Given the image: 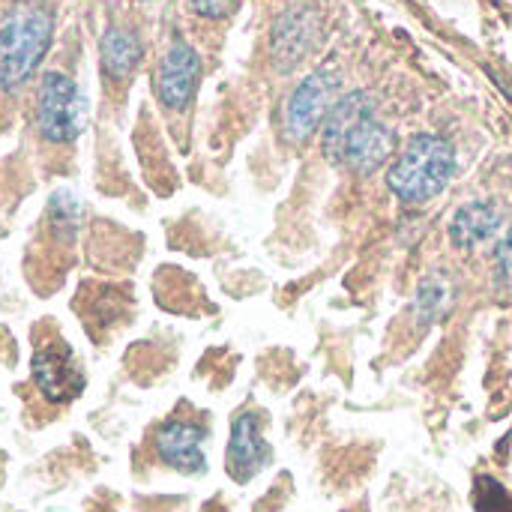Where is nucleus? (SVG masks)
<instances>
[{
	"label": "nucleus",
	"instance_id": "1",
	"mask_svg": "<svg viewBox=\"0 0 512 512\" xmlns=\"http://www.w3.org/2000/svg\"><path fill=\"white\" fill-rule=\"evenodd\" d=\"M321 144L333 165L354 174H372L396 150V132L384 120H378L372 96L354 90L336 99V105L330 108Z\"/></svg>",
	"mask_w": 512,
	"mask_h": 512
},
{
	"label": "nucleus",
	"instance_id": "2",
	"mask_svg": "<svg viewBox=\"0 0 512 512\" xmlns=\"http://www.w3.org/2000/svg\"><path fill=\"white\" fill-rule=\"evenodd\" d=\"M456 174V150L447 138L423 132L408 141L387 171V186L405 204H426L441 195Z\"/></svg>",
	"mask_w": 512,
	"mask_h": 512
},
{
	"label": "nucleus",
	"instance_id": "3",
	"mask_svg": "<svg viewBox=\"0 0 512 512\" xmlns=\"http://www.w3.org/2000/svg\"><path fill=\"white\" fill-rule=\"evenodd\" d=\"M51 42V15L42 6L15 9L0 27V90H21Z\"/></svg>",
	"mask_w": 512,
	"mask_h": 512
},
{
	"label": "nucleus",
	"instance_id": "4",
	"mask_svg": "<svg viewBox=\"0 0 512 512\" xmlns=\"http://www.w3.org/2000/svg\"><path fill=\"white\" fill-rule=\"evenodd\" d=\"M339 75L333 69H315L306 75L285 105V135L294 144L309 141L336 105Z\"/></svg>",
	"mask_w": 512,
	"mask_h": 512
},
{
	"label": "nucleus",
	"instance_id": "5",
	"mask_svg": "<svg viewBox=\"0 0 512 512\" xmlns=\"http://www.w3.org/2000/svg\"><path fill=\"white\" fill-rule=\"evenodd\" d=\"M84 120V102L72 78L60 72H45L39 87V105H36V123L42 138L54 144H66L81 132Z\"/></svg>",
	"mask_w": 512,
	"mask_h": 512
},
{
	"label": "nucleus",
	"instance_id": "6",
	"mask_svg": "<svg viewBox=\"0 0 512 512\" xmlns=\"http://www.w3.org/2000/svg\"><path fill=\"white\" fill-rule=\"evenodd\" d=\"M201 81V57L198 51L183 42L174 39L171 48L165 51L159 69H156V93L162 99V105L180 111L189 105V99L195 96V87Z\"/></svg>",
	"mask_w": 512,
	"mask_h": 512
},
{
	"label": "nucleus",
	"instance_id": "7",
	"mask_svg": "<svg viewBox=\"0 0 512 512\" xmlns=\"http://www.w3.org/2000/svg\"><path fill=\"white\" fill-rule=\"evenodd\" d=\"M273 459L270 444L261 435V420L252 411H243L240 417H234L231 426V441H228V456H225V468L231 474L234 483H249L255 480Z\"/></svg>",
	"mask_w": 512,
	"mask_h": 512
},
{
	"label": "nucleus",
	"instance_id": "8",
	"mask_svg": "<svg viewBox=\"0 0 512 512\" xmlns=\"http://www.w3.org/2000/svg\"><path fill=\"white\" fill-rule=\"evenodd\" d=\"M318 36V15L306 6H294L282 12L273 24V63L279 72H291L315 45Z\"/></svg>",
	"mask_w": 512,
	"mask_h": 512
},
{
	"label": "nucleus",
	"instance_id": "9",
	"mask_svg": "<svg viewBox=\"0 0 512 512\" xmlns=\"http://www.w3.org/2000/svg\"><path fill=\"white\" fill-rule=\"evenodd\" d=\"M33 381L48 402H69L84 387V375L66 345H51L45 351H36Z\"/></svg>",
	"mask_w": 512,
	"mask_h": 512
},
{
	"label": "nucleus",
	"instance_id": "10",
	"mask_svg": "<svg viewBox=\"0 0 512 512\" xmlns=\"http://www.w3.org/2000/svg\"><path fill=\"white\" fill-rule=\"evenodd\" d=\"M156 453L159 459L180 471V474H204L207 459H204V429L195 423L171 420L156 432Z\"/></svg>",
	"mask_w": 512,
	"mask_h": 512
},
{
	"label": "nucleus",
	"instance_id": "11",
	"mask_svg": "<svg viewBox=\"0 0 512 512\" xmlns=\"http://www.w3.org/2000/svg\"><path fill=\"white\" fill-rule=\"evenodd\" d=\"M504 216L492 201H468L456 210L450 222V240L459 249H474L486 240H492L501 228Z\"/></svg>",
	"mask_w": 512,
	"mask_h": 512
},
{
	"label": "nucleus",
	"instance_id": "12",
	"mask_svg": "<svg viewBox=\"0 0 512 512\" xmlns=\"http://www.w3.org/2000/svg\"><path fill=\"white\" fill-rule=\"evenodd\" d=\"M141 60V39L126 27H111L102 36V69L108 78L123 81Z\"/></svg>",
	"mask_w": 512,
	"mask_h": 512
},
{
	"label": "nucleus",
	"instance_id": "13",
	"mask_svg": "<svg viewBox=\"0 0 512 512\" xmlns=\"http://www.w3.org/2000/svg\"><path fill=\"white\" fill-rule=\"evenodd\" d=\"M450 294H453V288H450L447 276H441V273H432L420 282L414 309H417V318L423 327L435 324L444 315V309L450 306Z\"/></svg>",
	"mask_w": 512,
	"mask_h": 512
},
{
	"label": "nucleus",
	"instance_id": "14",
	"mask_svg": "<svg viewBox=\"0 0 512 512\" xmlns=\"http://www.w3.org/2000/svg\"><path fill=\"white\" fill-rule=\"evenodd\" d=\"M495 264H498V279L504 288H512V231L495 246Z\"/></svg>",
	"mask_w": 512,
	"mask_h": 512
},
{
	"label": "nucleus",
	"instance_id": "15",
	"mask_svg": "<svg viewBox=\"0 0 512 512\" xmlns=\"http://www.w3.org/2000/svg\"><path fill=\"white\" fill-rule=\"evenodd\" d=\"M189 6L201 18H225L237 9V0H189Z\"/></svg>",
	"mask_w": 512,
	"mask_h": 512
}]
</instances>
